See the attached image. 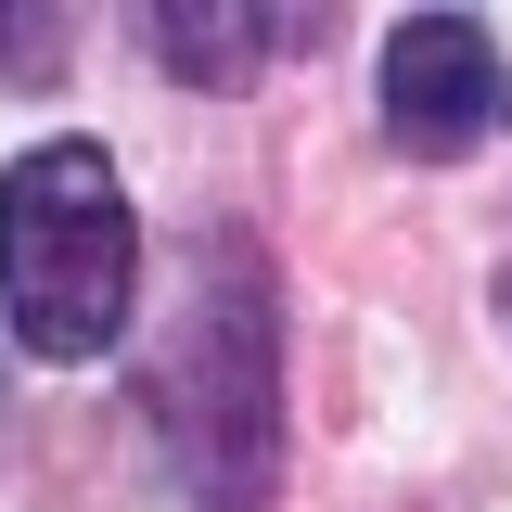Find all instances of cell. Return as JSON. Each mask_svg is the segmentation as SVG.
<instances>
[{"instance_id":"1","label":"cell","mask_w":512,"mask_h":512,"mask_svg":"<svg viewBox=\"0 0 512 512\" xmlns=\"http://www.w3.org/2000/svg\"><path fill=\"white\" fill-rule=\"evenodd\" d=\"M141 436L180 512H256L282 474V372H269V244L205 231L180 320L141 372Z\"/></svg>"},{"instance_id":"2","label":"cell","mask_w":512,"mask_h":512,"mask_svg":"<svg viewBox=\"0 0 512 512\" xmlns=\"http://www.w3.org/2000/svg\"><path fill=\"white\" fill-rule=\"evenodd\" d=\"M141 308V218L103 141H39L0 167V320L39 372L116 359Z\"/></svg>"},{"instance_id":"3","label":"cell","mask_w":512,"mask_h":512,"mask_svg":"<svg viewBox=\"0 0 512 512\" xmlns=\"http://www.w3.org/2000/svg\"><path fill=\"white\" fill-rule=\"evenodd\" d=\"M500 103H512V64L474 13H397L384 26V141L397 154L448 167L500 128Z\"/></svg>"},{"instance_id":"4","label":"cell","mask_w":512,"mask_h":512,"mask_svg":"<svg viewBox=\"0 0 512 512\" xmlns=\"http://www.w3.org/2000/svg\"><path fill=\"white\" fill-rule=\"evenodd\" d=\"M128 39L167 64V77H192V90H244L256 64H269V39H295V26L282 13H244V0H141Z\"/></svg>"},{"instance_id":"5","label":"cell","mask_w":512,"mask_h":512,"mask_svg":"<svg viewBox=\"0 0 512 512\" xmlns=\"http://www.w3.org/2000/svg\"><path fill=\"white\" fill-rule=\"evenodd\" d=\"M0 77H64V13H0Z\"/></svg>"},{"instance_id":"6","label":"cell","mask_w":512,"mask_h":512,"mask_svg":"<svg viewBox=\"0 0 512 512\" xmlns=\"http://www.w3.org/2000/svg\"><path fill=\"white\" fill-rule=\"evenodd\" d=\"M500 333H512V269H500Z\"/></svg>"}]
</instances>
